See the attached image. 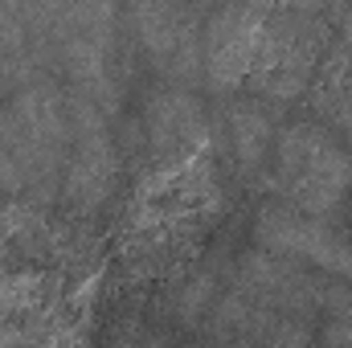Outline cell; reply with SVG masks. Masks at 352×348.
Wrapping results in <instances>:
<instances>
[{
	"instance_id": "cell-1",
	"label": "cell",
	"mask_w": 352,
	"mask_h": 348,
	"mask_svg": "<svg viewBox=\"0 0 352 348\" xmlns=\"http://www.w3.org/2000/svg\"><path fill=\"white\" fill-rule=\"evenodd\" d=\"M0 148L25 173L21 201L50 209L62 197V173L70 156V102L62 78L41 74L0 102Z\"/></svg>"
},
{
	"instance_id": "cell-2",
	"label": "cell",
	"mask_w": 352,
	"mask_h": 348,
	"mask_svg": "<svg viewBox=\"0 0 352 348\" xmlns=\"http://www.w3.org/2000/svg\"><path fill=\"white\" fill-rule=\"evenodd\" d=\"M270 188L278 201L311 213V217H336L352 197V152L336 127L324 119H291L278 127L270 160Z\"/></svg>"
},
{
	"instance_id": "cell-3",
	"label": "cell",
	"mask_w": 352,
	"mask_h": 348,
	"mask_svg": "<svg viewBox=\"0 0 352 348\" xmlns=\"http://www.w3.org/2000/svg\"><path fill=\"white\" fill-rule=\"evenodd\" d=\"M332 21L324 17H307V12H291V8H270L263 21V37L246 74L250 94H263L270 102H295L303 98L328 45H332Z\"/></svg>"
},
{
	"instance_id": "cell-4",
	"label": "cell",
	"mask_w": 352,
	"mask_h": 348,
	"mask_svg": "<svg viewBox=\"0 0 352 348\" xmlns=\"http://www.w3.org/2000/svg\"><path fill=\"white\" fill-rule=\"evenodd\" d=\"M70 102V156L62 173V205L74 217L98 213L119 184V148L111 135V115L82 90L66 87Z\"/></svg>"
},
{
	"instance_id": "cell-5",
	"label": "cell",
	"mask_w": 352,
	"mask_h": 348,
	"mask_svg": "<svg viewBox=\"0 0 352 348\" xmlns=\"http://www.w3.org/2000/svg\"><path fill=\"white\" fill-rule=\"evenodd\" d=\"M250 238L266 254L303 262V266H316V270H324L332 279H349L352 283V238L340 234L328 217H311V213H303V209L274 197L258 209Z\"/></svg>"
},
{
	"instance_id": "cell-6",
	"label": "cell",
	"mask_w": 352,
	"mask_h": 348,
	"mask_svg": "<svg viewBox=\"0 0 352 348\" xmlns=\"http://www.w3.org/2000/svg\"><path fill=\"white\" fill-rule=\"evenodd\" d=\"M270 8L258 0H213L201 17V58H205V83L209 94H238L246 87L263 21Z\"/></svg>"
},
{
	"instance_id": "cell-7",
	"label": "cell",
	"mask_w": 352,
	"mask_h": 348,
	"mask_svg": "<svg viewBox=\"0 0 352 348\" xmlns=\"http://www.w3.org/2000/svg\"><path fill=\"white\" fill-rule=\"evenodd\" d=\"M234 287L242 295H250L254 303H263L266 312H278L291 320H311V316H320L328 283L311 279L303 262L278 259V254H266L254 246L238 259V283Z\"/></svg>"
},
{
	"instance_id": "cell-8",
	"label": "cell",
	"mask_w": 352,
	"mask_h": 348,
	"mask_svg": "<svg viewBox=\"0 0 352 348\" xmlns=\"http://www.w3.org/2000/svg\"><path fill=\"white\" fill-rule=\"evenodd\" d=\"M205 127H209V111L192 87L168 83V87L152 90L144 102L140 131L156 164H180V156L205 140Z\"/></svg>"
},
{
	"instance_id": "cell-9",
	"label": "cell",
	"mask_w": 352,
	"mask_h": 348,
	"mask_svg": "<svg viewBox=\"0 0 352 348\" xmlns=\"http://www.w3.org/2000/svg\"><path fill=\"white\" fill-rule=\"evenodd\" d=\"M123 25L156 70H168L180 29L192 17H205V0H119Z\"/></svg>"
},
{
	"instance_id": "cell-10",
	"label": "cell",
	"mask_w": 352,
	"mask_h": 348,
	"mask_svg": "<svg viewBox=\"0 0 352 348\" xmlns=\"http://www.w3.org/2000/svg\"><path fill=\"white\" fill-rule=\"evenodd\" d=\"M278 107L263 94L238 90V98L230 102V140H234V160L242 176H258L266 173L274 135H278Z\"/></svg>"
},
{
	"instance_id": "cell-11",
	"label": "cell",
	"mask_w": 352,
	"mask_h": 348,
	"mask_svg": "<svg viewBox=\"0 0 352 348\" xmlns=\"http://www.w3.org/2000/svg\"><path fill=\"white\" fill-rule=\"evenodd\" d=\"M340 45L352 54V0L344 4V12H340Z\"/></svg>"
},
{
	"instance_id": "cell-12",
	"label": "cell",
	"mask_w": 352,
	"mask_h": 348,
	"mask_svg": "<svg viewBox=\"0 0 352 348\" xmlns=\"http://www.w3.org/2000/svg\"><path fill=\"white\" fill-rule=\"evenodd\" d=\"M332 127H336V131L344 135V144H349V152H352V111H344V115H340V119H336Z\"/></svg>"
}]
</instances>
